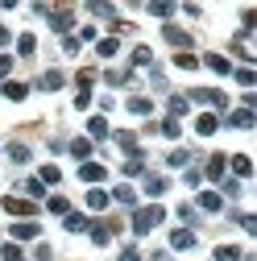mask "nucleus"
Wrapping results in <instances>:
<instances>
[{
    "mask_svg": "<svg viewBox=\"0 0 257 261\" xmlns=\"http://www.w3.org/2000/svg\"><path fill=\"white\" fill-rule=\"evenodd\" d=\"M5 212H9V216H29L34 203H29V199H17V195H5Z\"/></svg>",
    "mask_w": 257,
    "mask_h": 261,
    "instance_id": "nucleus-14",
    "label": "nucleus"
},
{
    "mask_svg": "<svg viewBox=\"0 0 257 261\" xmlns=\"http://www.w3.org/2000/svg\"><path fill=\"white\" fill-rule=\"evenodd\" d=\"M67 149H71L75 158H91V141H87V137H75V141H71Z\"/></svg>",
    "mask_w": 257,
    "mask_h": 261,
    "instance_id": "nucleus-33",
    "label": "nucleus"
},
{
    "mask_svg": "<svg viewBox=\"0 0 257 261\" xmlns=\"http://www.w3.org/2000/svg\"><path fill=\"white\" fill-rule=\"evenodd\" d=\"M46 207H50L54 216H67V212H71V203L62 199V195H54V199H46Z\"/></svg>",
    "mask_w": 257,
    "mask_h": 261,
    "instance_id": "nucleus-38",
    "label": "nucleus"
},
{
    "mask_svg": "<svg viewBox=\"0 0 257 261\" xmlns=\"http://www.w3.org/2000/svg\"><path fill=\"white\" fill-rule=\"evenodd\" d=\"M87 232H91V241H95V245H108V241H112V228H108V224H91Z\"/></svg>",
    "mask_w": 257,
    "mask_h": 261,
    "instance_id": "nucleus-28",
    "label": "nucleus"
},
{
    "mask_svg": "<svg viewBox=\"0 0 257 261\" xmlns=\"http://www.w3.org/2000/svg\"><path fill=\"white\" fill-rule=\"evenodd\" d=\"M187 108H191L187 95H170V116H174V120H178V116H187Z\"/></svg>",
    "mask_w": 257,
    "mask_h": 261,
    "instance_id": "nucleus-31",
    "label": "nucleus"
},
{
    "mask_svg": "<svg viewBox=\"0 0 257 261\" xmlns=\"http://www.w3.org/2000/svg\"><path fill=\"white\" fill-rule=\"evenodd\" d=\"M137 174H145V153L141 149H133L124 158V178H137Z\"/></svg>",
    "mask_w": 257,
    "mask_h": 261,
    "instance_id": "nucleus-5",
    "label": "nucleus"
},
{
    "mask_svg": "<svg viewBox=\"0 0 257 261\" xmlns=\"http://www.w3.org/2000/svg\"><path fill=\"white\" fill-rule=\"evenodd\" d=\"M0 95H9V100H17V104H21L25 95H29V87H25V83H5V87H0Z\"/></svg>",
    "mask_w": 257,
    "mask_h": 261,
    "instance_id": "nucleus-27",
    "label": "nucleus"
},
{
    "mask_svg": "<svg viewBox=\"0 0 257 261\" xmlns=\"http://www.w3.org/2000/svg\"><path fill=\"white\" fill-rule=\"evenodd\" d=\"M108 137V120L104 116H91L87 120V141H104Z\"/></svg>",
    "mask_w": 257,
    "mask_h": 261,
    "instance_id": "nucleus-16",
    "label": "nucleus"
},
{
    "mask_svg": "<svg viewBox=\"0 0 257 261\" xmlns=\"http://www.w3.org/2000/svg\"><path fill=\"white\" fill-rule=\"evenodd\" d=\"M174 67H178V71H195V67H199V58L191 54V50H178V54H174Z\"/></svg>",
    "mask_w": 257,
    "mask_h": 261,
    "instance_id": "nucleus-25",
    "label": "nucleus"
},
{
    "mask_svg": "<svg viewBox=\"0 0 257 261\" xmlns=\"http://www.w3.org/2000/svg\"><path fill=\"white\" fill-rule=\"evenodd\" d=\"M34 50H38V38L34 34H21L17 38V54H34Z\"/></svg>",
    "mask_w": 257,
    "mask_h": 261,
    "instance_id": "nucleus-35",
    "label": "nucleus"
},
{
    "mask_svg": "<svg viewBox=\"0 0 257 261\" xmlns=\"http://www.w3.org/2000/svg\"><path fill=\"white\" fill-rule=\"evenodd\" d=\"M149 13H153V17H170V13H174V5H166V0H153Z\"/></svg>",
    "mask_w": 257,
    "mask_h": 261,
    "instance_id": "nucleus-41",
    "label": "nucleus"
},
{
    "mask_svg": "<svg viewBox=\"0 0 257 261\" xmlns=\"http://www.w3.org/2000/svg\"><path fill=\"white\" fill-rule=\"evenodd\" d=\"M224 195H228V199H241V195H245V191H241V178H228V182H224Z\"/></svg>",
    "mask_w": 257,
    "mask_h": 261,
    "instance_id": "nucleus-42",
    "label": "nucleus"
},
{
    "mask_svg": "<svg viewBox=\"0 0 257 261\" xmlns=\"http://www.w3.org/2000/svg\"><path fill=\"white\" fill-rule=\"evenodd\" d=\"M71 25H75L71 9H58V13H50V29H54V34H67V38H71Z\"/></svg>",
    "mask_w": 257,
    "mask_h": 261,
    "instance_id": "nucleus-3",
    "label": "nucleus"
},
{
    "mask_svg": "<svg viewBox=\"0 0 257 261\" xmlns=\"http://www.w3.org/2000/svg\"><path fill=\"white\" fill-rule=\"evenodd\" d=\"M191 158H195V153H187V149H170V153H166V166L183 170V166H191Z\"/></svg>",
    "mask_w": 257,
    "mask_h": 261,
    "instance_id": "nucleus-22",
    "label": "nucleus"
},
{
    "mask_svg": "<svg viewBox=\"0 0 257 261\" xmlns=\"http://www.w3.org/2000/svg\"><path fill=\"white\" fill-rule=\"evenodd\" d=\"M253 120H257V116H253L249 108H237V112H228V124H233V128H253Z\"/></svg>",
    "mask_w": 257,
    "mask_h": 261,
    "instance_id": "nucleus-19",
    "label": "nucleus"
},
{
    "mask_svg": "<svg viewBox=\"0 0 257 261\" xmlns=\"http://www.w3.org/2000/svg\"><path fill=\"white\" fill-rule=\"evenodd\" d=\"M237 224L245 228V232H257V216H237Z\"/></svg>",
    "mask_w": 257,
    "mask_h": 261,
    "instance_id": "nucleus-48",
    "label": "nucleus"
},
{
    "mask_svg": "<svg viewBox=\"0 0 257 261\" xmlns=\"http://www.w3.org/2000/svg\"><path fill=\"white\" fill-rule=\"evenodd\" d=\"M191 100L208 104L212 112H228V100H224V91H212V87H195V91H191Z\"/></svg>",
    "mask_w": 257,
    "mask_h": 261,
    "instance_id": "nucleus-2",
    "label": "nucleus"
},
{
    "mask_svg": "<svg viewBox=\"0 0 257 261\" xmlns=\"http://www.w3.org/2000/svg\"><path fill=\"white\" fill-rule=\"evenodd\" d=\"M228 166H233V178H249V174H253V162H249L245 153H233Z\"/></svg>",
    "mask_w": 257,
    "mask_h": 261,
    "instance_id": "nucleus-13",
    "label": "nucleus"
},
{
    "mask_svg": "<svg viewBox=\"0 0 257 261\" xmlns=\"http://www.w3.org/2000/svg\"><path fill=\"white\" fill-rule=\"evenodd\" d=\"M62 83H67V75H62V71H46V75L38 79V87H42V91H58Z\"/></svg>",
    "mask_w": 257,
    "mask_h": 261,
    "instance_id": "nucleus-18",
    "label": "nucleus"
},
{
    "mask_svg": "<svg viewBox=\"0 0 257 261\" xmlns=\"http://www.w3.org/2000/svg\"><path fill=\"white\" fill-rule=\"evenodd\" d=\"M5 153H9V162H13V166H25V162H29V145H21V141L5 145Z\"/></svg>",
    "mask_w": 257,
    "mask_h": 261,
    "instance_id": "nucleus-17",
    "label": "nucleus"
},
{
    "mask_svg": "<svg viewBox=\"0 0 257 261\" xmlns=\"http://www.w3.org/2000/svg\"><path fill=\"white\" fill-rule=\"evenodd\" d=\"M224 166H228V158H224V153H212V162H208V178H224Z\"/></svg>",
    "mask_w": 257,
    "mask_h": 261,
    "instance_id": "nucleus-21",
    "label": "nucleus"
},
{
    "mask_svg": "<svg viewBox=\"0 0 257 261\" xmlns=\"http://www.w3.org/2000/svg\"><path fill=\"white\" fill-rule=\"evenodd\" d=\"M108 83H112V87H124V83H128V71H108Z\"/></svg>",
    "mask_w": 257,
    "mask_h": 261,
    "instance_id": "nucleus-45",
    "label": "nucleus"
},
{
    "mask_svg": "<svg viewBox=\"0 0 257 261\" xmlns=\"http://www.w3.org/2000/svg\"><path fill=\"white\" fill-rule=\"evenodd\" d=\"M162 137H170V141H178V137H183V124H178L174 116H166V120H162Z\"/></svg>",
    "mask_w": 257,
    "mask_h": 261,
    "instance_id": "nucleus-30",
    "label": "nucleus"
},
{
    "mask_svg": "<svg viewBox=\"0 0 257 261\" xmlns=\"http://www.w3.org/2000/svg\"><path fill=\"white\" fill-rule=\"evenodd\" d=\"M116 145L133 153V149H137V133H128V128H120V133H116Z\"/></svg>",
    "mask_w": 257,
    "mask_h": 261,
    "instance_id": "nucleus-34",
    "label": "nucleus"
},
{
    "mask_svg": "<svg viewBox=\"0 0 257 261\" xmlns=\"http://www.w3.org/2000/svg\"><path fill=\"white\" fill-rule=\"evenodd\" d=\"M0 257H5V261H25V253L17 245H0Z\"/></svg>",
    "mask_w": 257,
    "mask_h": 261,
    "instance_id": "nucleus-39",
    "label": "nucleus"
},
{
    "mask_svg": "<svg viewBox=\"0 0 257 261\" xmlns=\"http://www.w3.org/2000/svg\"><path fill=\"white\" fill-rule=\"evenodd\" d=\"M95 50H100V58H112V54L120 50V42H116V38H104V42H95Z\"/></svg>",
    "mask_w": 257,
    "mask_h": 261,
    "instance_id": "nucleus-37",
    "label": "nucleus"
},
{
    "mask_svg": "<svg viewBox=\"0 0 257 261\" xmlns=\"http://www.w3.org/2000/svg\"><path fill=\"white\" fill-rule=\"evenodd\" d=\"M62 228H67V232H87L91 220H87V216H79V212H67V216H62Z\"/></svg>",
    "mask_w": 257,
    "mask_h": 261,
    "instance_id": "nucleus-10",
    "label": "nucleus"
},
{
    "mask_svg": "<svg viewBox=\"0 0 257 261\" xmlns=\"http://www.w3.org/2000/svg\"><path fill=\"white\" fill-rule=\"evenodd\" d=\"M38 182H42V187H58V182H62V174H58V166H42V174H38Z\"/></svg>",
    "mask_w": 257,
    "mask_h": 261,
    "instance_id": "nucleus-29",
    "label": "nucleus"
},
{
    "mask_svg": "<svg viewBox=\"0 0 257 261\" xmlns=\"http://www.w3.org/2000/svg\"><path fill=\"white\" fill-rule=\"evenodd\" d=\"M166 220V212H162V203H149V207H133V232L137 237H145V232H153L158 224Z\"/></svg>",
    "mask_w": 257,
    "mask_h": 261,
    "instance_id": "nucleus-1",
    "label": "nucleus"
},
{
    "mask_svg": "<svg viewBox=\"0 0 257 261\" xmlns=\"http://www.w3.org/2000/svg\"><path fill=\"white\" fill-rule=\"evenodd\" d=\"M241 257H245V253H241L237 245H220V249H216V261H241Z\"/></svg>",
    "mask_w": 257,
    "mask_h": 261,
    "instance_id": "nucleus-32",
    "label": "nucleus"
},
{
    "mask_svg": "<svg viewBox=\"0 0 257 261\" xmlns=\"http://www.w3.org/2000/svg\"><path fill=\"white\" fill-rule=\"evenodd\" d=\"M9 71H13V58H9V54H0V79H5Z\"/></svg>",
    "mask_w": 257,
    "mask_h": 261,
    "instance_id": "nucleus-49",
    "label": "nucleus"
},
{
    "mask_svg": "<svg viewBox=\"0 0 257 261\" xmlns=\"http://www.w3.org/2000/svg\"><path fill=\"white\" fill-rule=\"evenodd\" d=\"M91 83H95V71H79V91H91Z\"/></svg>",
    "mask_w": 257,
    "mask_h": 261,
    "instance_id": "nucleus-46",
    "label": "nucleus"
},
{
    "mask_svg": "<svg viewBox=\"0 0 257 261\" xmlns=\"http://www.w3.org/2000/svg\"><path fill=\"white\" fill-rule=\"evenodd\" d=\"M203 62H208V67H212L216 75H233V62H228V58H224V54H208Z\"/></svg>",
    "mask_w": 257,
    "mask_h": 261,
    "instance_id": "nucleus-20",
    "label": "nucleus"
},
{
    "mask_svg": "<svg viewBox=\"0 0 257 261\" xmlns=\"http://www.w3.org/2000/svg\"><path fill=\"white\" fill-rule=\"evenodd\" d=\"M166 191H170L166 174H145V195H149V199H162Z\"/></svg>",
    "mask_w": 257,
    "mask_h": 261,
    "instance_id": "nucleus-4",
    "label": "nucleus"
},
{
    "mask_svg": "<svg viewBox=\"0 0 257 261\" xmlns=\"http://www.w3.org/2000/svg\"><path fill=\"white\" fill-rule=\"evenodd\" d=\"M233 79H237L241 87H253V79H257V75H253L249 67H241V71H233Z\"/></svg>",
    "mask_w": 257,
    "mask_h": 261,
    "instance_id": "nucleus-40",
    "label": "nucleus"
},
{
    "mask_svg": "<svg viewBox=\"0 0 257 261\" xmlns=\"http://www.w3.org/2000/svg\"><path fill=\"white\" fill-rule=\"evenodd\" d=\"M170 249H195V232H191V228H174L170 232Z\"/></svg>",
    "mask_w": 257,
    "mask_h": 261,
    "instance_id": "nucleus-11",
    "label": "nucleus"
},
{
    "mask_svg": "<svg viewBox=\"0 0 257 261\" xmlns=\"http://www.w3.org/2000/svg\"><path fill=\"white\" fill-rule=\"evenodd\" d=\"M38 232H42V224H34V220L13 224V237H17V241H38Z\"/></svg>",
    "mask_w": 257,
    "mask_h": 261,
    "instance_id": "nucleus-9",
    "label": "nucleus"
},
{
    "mask_svg": "<svg viewBox=\"0 0 257 261\" xmlns=\"http://www.w3.org/2000/svg\"><path fill=\"white\" fill-rule=\"evenodd\" d=\"M9 38H13V34H9V29H5V25H0V46H9Z\"/></svg>",
    "mask_w": 257,
    "mask_h": 261,
    "instance_id": "nucleus-50",
    "label": "nucleus"
},
{
    "mask_svg": "<svg viewBox=\"0 0 257 261\" xmlns=\"http://www.w3.org/2000/svg\"><path fill=\"white\" fill-rule=\"evenodd\" d=\"M128 112H133V116H149V112H153V100H145V95H133V100H128Z\"/></svg>",
    "mask_w": 257,
    "mask_h": 261,
    "instance_id": "nucleus-23",
    "label": "nucleus"
},
{
    "mask_svg": "<svg viewBox=\"0 0 257 261\" xmlns=\"http://www.w3.org/2000/svg\"><path fill=\"white\" fill-rule=\"evenodd\" d=\"M79 178H83V182H104L108 170L100 166V162H83V166H79Z\"/></svg>",
    "mask_w": 257,
    "mask_h": 261,
    "instance_id": "nucleus-6",
    "label": "nucleus"
},
{
    "mask_svg": "<svg viewBox=\"0 0 257 261\" xmlns=\"http://www.w3.org/2000/svg\"><path fill=\"white\" fill-rule=\"evenodd\" d=\"M162 34H166V42H170V46H178V50H187V46H191V34H187V29H178V25H166Z\"/></svg>",
    "mask_w": 257,
    "mask_h": 261,
    "instance_id": "nucleus-12",
    "label": "nucleus"
},
{
    "mask_svg": "<svg viewBox=\"0 0 257 261\" xmlns=\"http://www.w3.org/2000/svg\"><path fill=\"white\" fill-rule=\"evenodd\" d=\"M21 191H25V199H29V203H38V199H46V187H42L38 178H29V182H25Z\"/></svg>",
    "mask_w": 257,
    "mask_h": 261,
    "instance_id": "nucleus-24",
    "label": "nucleus"
},
{
    "mask_svg": "<svg viewBox=\"0 0 257 261\" xmlns=\"http://www.w3.org/2000/svg\"><path fill=\"white\" fill-rule=\"evenodd\" d=\"M149 62H153V50L149 46H137L133 50V67H149Z\"/></svg>",
    "mask_w": 257,
    "mask_h": 261,
    "instance_id": "nucleus-36",
    "label": "nucleus"
},
{
    "mask_svg": "<svg viewBox=\"0 0 257 261\" xmlns=\"http://www.w3.org/2000/svg\"><path fill=\"white\" fill-rule=\"evenodd\" d=\"M199 178H203V174H199L195 166H187V178H183V182H187V191H195V187H199Z\"/></svg>",
    "mask_w": 257,
    "mask_h": 261,
    "instance_id": "nucleus-43",
    "label": "nucleus"
},
{
    "mask_svg": "<svg viewBox=\"0 0 257 261\" xmlns=\"http://www.w3.org/2000/svg\"><path fill=\"white\" fill-rule=\"evenodd\" d=\"M108 203H112V199H108V191H87V207H91V212H104Z\"/></svg>",
    "mask_w": 257,
    "mask_h": 261,
    "instance_id": "nucleus-26",
    "label": "nucleus"
},
{
    "mask_svg": "<svg viewBox=\"0 0 257 261\" xmlns=\"http://www.w3.org/2000/svg\"><path fill=\"white\" fill-rule=\"evenodd\" d=\"M224 207V195L220 191H199V207L195 212H220Z\"/></svg>",
    "mask_w": 257,
    "mask_h": 261,
    "instance_id": "nucleus-7",
    "label": "nucleus"
},
{
    "mask_svg": "<svg viewBox=\"0 0 257 261\" xmlns=\"http://www.w3.org/2000/svg\"><path fill=\"white\" fill-rule=\"evenodd\" d=\"M178 220H187V224H195V220H199V212L191 207V203H183V207H178Z\"/></svg>",
    "mask_w": 257,
    "mask_h": 261,
    "instance_id": "nucleus-44",
    "label": "nucleus"
},
{
    "mask_svg": "<svg viewBox=\"0 0 257 261\" xmlns=\"http://www.w3.org/2000/svg\"><path fill=\"white\" fill-rule=\"evenodd\" d=\"M108 199H116V203H124V207H137V191L128 187V182H120V187L108 195Z\"/></svg>",
    "mask_w": 257,
    "mask_h": 261,
    "instance_id": "nucleus-15",
    "label": "nucleus"
},
{
    "mask_svg": "<svg viewBox=\"0 0 257 261\" xmlns=\"http://www.w3.org/2000/svg\"><path fill=\"white\" fill-rule=\"evenodd\" d=\"M216 128H220V116H216V112H203V116H195V133H199V137H212Z\"/></svg>",
    "mask_w": 257,
    "mask_h": 261,
    "instance_id": "nucleus-8",
    "label": "nucleus"
},
{
    "mask_svg": "<svg viewBox=\"0 0 257 261\" xmlns=\"http://www.w3.org/2000/svg\"><path fill=\"white\" fill-rule=\"evenodd\" d=\"M116 261H141V253H137V249H133V245H124V249H120V257H116Z\"/></svg>",
    "mask_w": 257,
    "mask_h": 261,
    "instance_id": "nucleus-47",
    "label": "nucleus"
}]
</instances>
